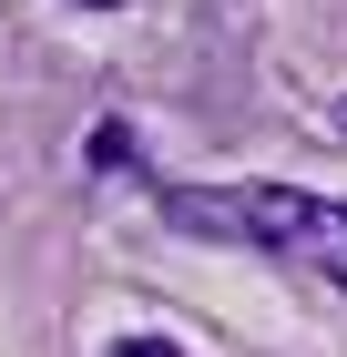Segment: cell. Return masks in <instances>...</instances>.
<instances>
[{"label":"cell","mask_w":347,"mask_h":357,"mask_svg":"<svg viewBox=\"0 0 347 357\" xmlns=\"http://www.w3.org/2000/svg\"><path fill=\"white\" fill-rule=\"evenodd\" d=\"M163 225L184 235H225V245H256L296 275H327L347 296V204L327 194H296V184H154Z\"/></svg>","instance_id":"obj_1"},{"label":"cell","mask_w":347,"mask_h":357,"mask_svg":"<svg viewBox=\"0 0 347 357\" xmlns=\"http://www.w3.org/2000/svg\"><path fill=\"white\" fill-rule=\"evenodd\" d=\"M103 357H184V347H174V337H112Z\"/></svg>","instance_id":"obj_2"},{"label":"cell","mask_w":347,"mask_h":357,"mask_svg":"<svg viewBox=\"0 0 347 357\" xmlns=\"http://www.w3.org/2000/svg\"><path fill=\"white\" fill-rule=\"evenodd\" d=\"M327 133H347V92H337V102H327Z\"/></svg>","instance_id":"obj_3"},{"label":"cell","mask_w":347,"mask_h":357,"mask_svg":"<svg viewBox=\"0 0 347 357\" xmlns=\"http://www.w3.org/2000/svg\"><path fill=\"white\" fill-rule=\"evenodd\" d=\"M82 10H123V0H82Z\"/></svg>","instance_id":"obj_4"}]
</instances>
